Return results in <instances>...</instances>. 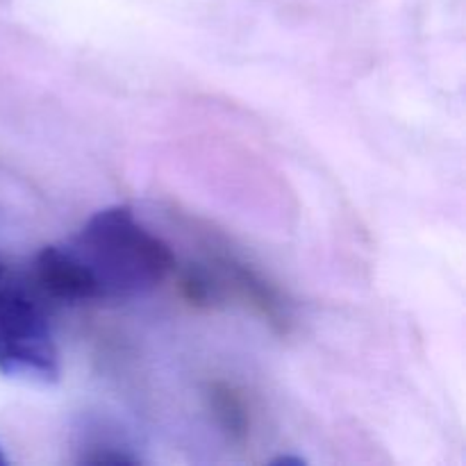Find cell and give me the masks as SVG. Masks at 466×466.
Returning <instances> with one entry per match:
<instances>
[{"label":"cell","mask_w":466,"mask_h":466,"mask_svg":"<svg viewBox=\"0 0 466 466\" xmlns=\"http://www.w3.org/2000/svg\"><path fill=\"white\" fill-rule=\"evenodd\" d=\"M9 464V460H7V455L3 453V446H0V466H7Z\"/></svg>","instance_id":"4"},{"label":"cell","mask_w":466,"mask_h":466,"mask_svg":"<svg viewBox=\"0 0 466 466\" xmlns=\"http://www.w3.org/2000/svg\"><path fill=\"white\" fill-rule=\"evenodd\" d=\"M48 299L30 271L0 258V373L30 385L59 378V349L50 326Z\"/></svg>","instance_id":"2"},{"label":"cell","mask_w":466,"mask_h":466,"mask_svg":"<svg viewBox=\"0 0 466 466\" xmlns=\"http://www.w3.org/2000/svg\"><path fill=\"white\" fill-rule=\"evenodd\" d=\"M171 246L126 205L98 209L64 244L46 246L27 268L48 303L132 300L173 271Z\"/></svg>","instance_id":"1"},{"label":"cell","mask_w":466,"mask_h":466,"mask_svg":"<svg viewBox=\"0 0 466 466\" xmlns=\"http://www.w3.org/2000/svg\"><path fill=\"white\" fill-rule=\"evenodd\" d=\"M271 464H294V466H303L305 460H300V458H278V460H273Z\"/></svg>","instance_id":"3"}]
</instances>
